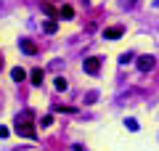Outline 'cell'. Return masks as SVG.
Here are the masks:
<instances>
[{
  "label": "cell",
  "mask_w": 159,
  "mask_h": 151,
  "mask_svg": "<svg viewBox=\"0 0 159 151\" xmlns=\"http://www.w3.org/2000/svg\"><path fill=\"white\" fill-rule=\"evenodd\" d=\"M13 130H16L21 138H34V135H37V133H34V125L29 122V112L24 114V117H21V114L16 117V122H13Z\"/></svg>",
  "instance_id": "obj_1"
},
{
  "label": "cell",
  "mask_w": 159,
  "mask_h": 151,
  "mask_svg": "<svg viewBox=\"0 0 159 151\" xmlns=\"http://www.w3.org/2000/svg\"><path fill=\"white\" fill-rule=\"evenodd\" d=\"M135 64H138V69H141V72H148V69L157 66V58H154V56H141Z\"/></svg>",
  "instance_id": "obj_2"
},
{
  "label": "cell",
  "mask_w": 159,
  "mask_h": 151,
  "mask_svg": "<svg viewBox=\"0 0 159 151\" xmlns=\"http://www.w3.org/2000/svg\"><path fill=\"white\" fill-rule=\"evenodd\" d=\"M122 32H125V29L119 27V24H114V27L103 29V37H106V40H117V37H122Z\"/></svg>",
  "instance_id": "obj_3"
},
{
  "label": "cell",
  "mask_w": 159,
  "mask_h": 151,
  "mask_svg": "<svg viewBox=\"0 0 159 151\" xmlns=\"http://www.w3.org/2000/svg\"><path fill=\"white\" fill-rule=\"evenodd\" d=\"M85 72L88 74H98V69H101V58H85Z\"/></svg>",
  "instance_id": "obj_4"
},
{
  "label": "cell",
  "mask_w": 159,
  "mask_h": 151,
  "mask_svg": "<svg viewBox=\"0 0 159 151\" xmlns=\"http://www.w3.org/2000/svg\"><path fill=\"white\" fill-rule=\"evenodd\" d=\"M19 45H21V50L27 53V56H34V53H37V45H34V43H29V40H21Z\"/></svg>",
  "instance_id": "obj_5"
},
{
  "label": "cell",
  "mask_w": 159,
  "mask_h": 151,
  "mask_svg": "<svg viewBox=\"0 0 159 151\" xmlns=\"http://www.w3.org/2000/svg\"><path fill=\"white\" fill-rule=\"evenodd\" d=\"M29 80H32V85H43V69H32Z\"/></svg>",
  "instance_id": "obj_6"
},
{
  "label": "cell",
  "mask_w": 159,
  "mask_h": 151,
  "mask_svg": "<svg viewBox=\"0 0 159 151\" xmlns=\"http://www.w3.org/2000/svg\"><path fill=\"white\" fill-rule=\"evenodd\" d=\"M11 77L16 80V82H21V80H27V72H24L21 66H13V69H11Z\"/></svg>",
  "instance_id": "obj_7"
},
{
  "label": "cell",
  "mask_w": 159,
  "mask_h": 151,
  "mask_svg": "<svg viewBox=\"0 0 159 151\" xmlns=\"http://www.w3.org/2000/svg\"><path fill=\"white\" fill-rule=\"evenodd\" d=\"M43 11H45V13H48L51 19H61V16H58V11H56L53 6H48V3H43Z\"/></svg>",
  "instance_id": "obj_8"
},
{
  "label": "cell",
  "mask_w": 159,
  "mask_h": 151,
  "mask_svg": "<svg viewBox=\"0 0 159 151\" xmlns=\"http://www.w3.org/2000/svg\"><path fill=\"white\" fill-rule=\"evenodd\" d=\"M58 16H61V19H72V16H74L72 6H61V11H58Z\"/></svg>",
  "instance_id": "obj_9"
},
{
  "label": "cell",
  "mask_w": 159,
  "mask_h": 151,
  "mask_svg": "<svg viewBox=\"0 0 159 151\" xmlns=\"http://www.w3.org/2000/svg\"><path fill=\"white\" fill-rule=\"evenodd\" d=\"M43 29H45L48 34H53V32H56V19H48V21L43 24Z\"/></svg>",
  "instance_id": "obj_10"
},
{
  "label": "cell",
  "mask_w": 159,
  "mask_h": 151,
  "mask_svg": "<svg viewBox=\"0 0 159 151\" xmlns=\"http://www.w3.org/2000/svg\"><path fill=\"white\" fill-rule=\"evenodd\" d=\"M53 85H56V90H66V80H64V77H56Z\"/></svg>",
  "instance_id": "obj_11"
},
{
  "label": "cell",
  "mask_w": 159,
  "mask_h": 151,
  "mask_svg": "<svg viewBox=\"0 0 159 151\" xmlns=\"http://www.w3.org/2000/svg\"><path fill=\"white\" fill-rule=\"evenodd\" d=\"M119 6H122V8H135L138 0H119Z\"/></svg>",
  "instance_id": "obj_12"
},
{
  "label": "cell",
  "mask_w": 159,
  "mask_h": 151,
  "mask_svg": "<svg viewBox=\"0 0 159 151\" xmlns=\"http://www.w3.org/2000/svg\"><path fill=\"white\" fill-rule=\"evenodd\" d=\"M125 125H127V127H130V130H133V133H135V130H138V122H135V119H127V122H125Z\"/></svg>",
  "instance_id": "obj_13"
},
{
  "label": "cell",
  "mask_w": 159,
  "mask_h": 151,
  "mask_svg": "<svg viewBox=\"0 0 159 151\" xmlns=\"http://www.w3.org/2000/svg\"><path fill=\"white\" fill-rule=\"evenodd\" d=\"M130 58H133L130 53H122V56H119V64H127V61H130Z\"/></svg>",
  "instance_id": "obj_14"
},
{
  "label": "cell",
  "mask_w": 159,
  "mask_h": 151,
  "mask_svg": "<svg viewBox=\"0 0 159 151\" xmlns=\"http://www.w3.org/2000/svg\"><path fill=\"white\" fill-rule=\"evenodd\" d=\"M8 135V127H3V125H0V138H6Z\"/></svg>",
  "instance_id": "obj_15"
},
{
  "label": "cell",
  "mask_w": 159,
  "mask_h": 151,
  "mask_svg": "<svg viewBox=\"0 0 159 151\" xmlns=\"http://www.w3.org/2000/svg\"><path fill=\"white\" fill-rule=\"evenodd\" d=\"M0 69H3V58H0Z\"/></svg>",
  "instance_id": "obj_16"
}]
</instances>
